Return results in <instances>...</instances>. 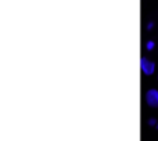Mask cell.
Instances as JSON below:
<instances>
[{"label":"cell","instance_id":"1","mask_svg":"<svg viewBox=\"0 0 158 141\" xmlns=\"http://www.w3.org/2000/svg\"><path fill=\"white\" fill-rule=\"evenodd\" d=\"M140 69H142L143 75L146 76H151L156 72V64L153 61H150L147 57H142L140 58Z\"/></svg>","mask_w":158,"mask_h":141},{"label":"cell","instance_id":"2","mask_svg":"<svg viewBox=\"0 0 158 141\" xmlns=\"http://www.w3.org/2000/svg\"><path fill=\"white\" fill-rule=\"evenodd\" d=\"M146 104L150 108H158V90L157 89H150L146 91Z\"/></svg>","mask_w":158,"mask_h":141},{"label":"cell","instance_id":"3","mask_svg":"<svg viewBox=\"0 0 158 141\" xmlns=\"http://www.w3.org/2000/svg\"><path fill=\"white\" fill-rule=\"evenodd\" d=\"M156 47V42H153V40H148L147 43H146V50H148V51H151V50Z\"/></svg>","mask_w":158,"mask_h":141},{"label":"cell","instance_id":"4","mask_svg":"<svg viewBox=\"0 0 158 141\" xmlns=\"http://www.w3.org/2000/svg\"><path fill=\"white\" fill-rule=\"evenodd\" d=\"M148 126H157V123H158V120L157 119H154V118H150V119H148Z\"/></svg>","mask_w":158,"mask_h":141},{"label":"cell","instance_id":"5","mask_svg":"<svg viewBox=\"0 0 158 141\" xmlns=\"http://www.w3.org/2000/svg\"><path fill=\"white\" fill-rule=\"evenodd\" d=\"M153 26H154V22H148V24H147V29L148 30L153 29Z\"/></svg>","mask_w":158,"mask_h":141},{"label":"cell","instance_id":"6","mask_svg":"<svg viewBox=\"0 0 158 141\" xmlns=\"http://www.w3.org/2000/svg\"><path fill=\"white\" fill-rule=\"evenodd\" d=\"M156 129H157V130H158V123H157V126H156Z\"/></svg>","mask_w":158,"mask_h":141}]
</instances>
